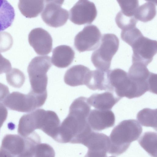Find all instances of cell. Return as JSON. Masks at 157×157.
Masks as SVG:
<instances>
[{
  "label": "cell",
  "mask_w": 157,
  "mask_h": 157,
  "mask_svg": "<svg viewBox=\"0 0 157 157\" xmlns=\"http://www.w3.org/2000/svg\"><path fill=\"white\" fill-rule=\"evenodd\" d=\"M90 109V106L85 101L74 100L54 140L61 143L82 144L93 131L87 121Z\"/></svg>",
  "instance_id": "cell-1"
},
{
  "label": "cell",
  "mask_w": 157,
  "mask_h": 157,
  "mask_svg": "<svg viewBox=\"0 0 157 157\" xmlns=\"http://www.w3.org/2000/svg\"><path fill=\"white\" fill-rule=\"evenodd\" d=\"M142 132V127L136 120L122 121L113 128L110 135L108 152L116 155L123 153L132 142L138 139Z\"/></svg>",
  "instance_id": "cell-2"
},
{
  "label": "cell",
  "mask_w": 157,
  "mask_h": 157,
  "mask_svg": "<svg viewBox=\"0 0 157 157\" xmlns=\"http://www.w3.org/2000/svg\"><path fill=\"white\" fill-rule=\"evenodd\" d=\"M47 97V92L35 93L30 90L27 94L13 92L7 96L3 104L11 110L21 112H32L42 106Z\"/></svg>",
  "instance_id": "cell-3"
},
{
  "label": "cell",
  "mask_w": 157,
  "mask_h": 157,
  "mask_svg": "<svg viewBox=\"0 0 157 157\" xmlns=\"http://www.w3.org/2000/svg\"><path fill=\"white\" fill-rule=\"evenodd\" d=\"M119 45V40L114 34H104L99 47L91 56L94 66L98 70L105 72L109 71L112 58L118 50Z\"/></svg>",
  "instance_id": "cell-4"
},
{
  "label": "cell",
  "mask_w": 157,
  "mask_h": 157,
  "mask_svg": "<svg viewBox=\"0 0 157 157\" xmlns=\"http://www.w3.org/2000/svg\"><path fill=\"white\" fill-rule=\"evenodd\" d=\"M52 65L48 56H36L31 60L27 68L31 90L38 94L47 92V73Z\"/></svg>",
  "instance_id": "cell-5"
},
{
  "label": "cell",
  "mask_w": 157,
  "mask_h": 157,
  "mask_svg": "<svg viewBox=\"0 0 157 157\" xmlns=\"http://www.w3.org/2000/svg\"><path fill=\"white\" fill-rule=\"evenodd\" d=\"M108 90L121 98L125 97L129 99L137 98L138 90L136 84L129 78L128 73L119 68L107 71Z\"/></svg>",
  "instance_id": "cell-6"
},
{
  "label": "cell",
  "mask_w": 157,
  "mask_h": 157,
  "mask_svg": "<svg viewBox=\"0 0 157 157\" xmlns=\"http://www.w3.org/2000/svg\"><path fill=\"white\" fill-rule=\"evenodd\" d=\"M132 48V62L139 63L146 66L152 61L157 52V42L143 35L136 39L130 46Z\"/></svg>",
  "instance_id": "cell-7"
},
{
  "label": "cell",
  "mask_w": 157,
  "mask_h": 157,
  "mask_svg": "<svg viewBox=\"0 0 157 157\" xmlns=\"http://www.w3.org/2000/svg\"><path fill=\"white\" fill-rule=\"evenodd\" d=\"M41 18L47 25L58 27L64 25L69 17L68 11L62 7L63 1L46 0Z\"/></svg>",
  "instance_id": "cell-8"
},
{
  "label": "cell",
  "mask_w": 157,
  "mask_h": 157,
  "mask_svg": "<svg viewBox=\"0 0 157 157\" xmlns=\"http://www.w3.org/2000/svg\"><path fill=\"white\" fill-rule=\"evenodd\" d=\"M101 37V32L96 26L88 25L75 36L74 46L79 52L92 51L98 48Z\"/></svg>",
  "instance_id": "cell-9"
},
{
  "label": "cell",
  "mask_w": 157,
  "mask_h": 157,
  "mask_svg": "<svg viewBox=\"0 0 157 157\" xmlns=\"http://www.w3.org/2000/svg\"><path fill=\"white\" fill-rule=\"evenodd\" d=\"M97 11L95 6L88 0H79L69 11V19L78 25L90 24L95 20Z\"/></svg>",
  "instance_id": "cell-10"
},
{
  "label": "cell",
  "mask_w": 157,
  "mask_h": 157,
  "mask_svg": "<svg viewBox=\"0 0 157 157\" xmlns=\"http://www.w3.org/2000/svg\"><path fill=\"white\" fill-rule=\"evenodd\" d=\"M109 143L106 135L92 131L82 144L88 148L84 157H107Z\"/></svg>",
  "instance_id": "cell-11"
},
{
  "label": "cell",
  "mask_w": 157,
  "mask_h": 157,
  "mask_svg": "<svg viewBox=\"0 0 157 157\" xmlns=\"http://www.w3.org/2000/svg\"><path fill=\"white\" fill-rule=\"evenodd\" d=\"M30 45L39 55H46L51 51L52 46V38L47 31L41 28L32 30L28 36Z\"/></svg>",
  "instance_id": "cell-12"
},
{
  "label": "cell",
  "mask_w": 157,
  "mask_h": 157,
  "mask_svg": "<svg viewBox=\"0 0 157 157\" xmlns=\"http://www.w3.org/2000/svg\"><path fill=\"white\" fill-rule=\"evenodd\" d=\"M87 121L92 130L101 131L114 126L115 116L111 110L96 109L90 111Z\"/></svg>",
  "instance_id": "cell-13"
},
{
  "label": "cell",
  "mask_w": 157,
  "mask_h": 157,
  "mask_svg": "<svg viewBox=\"0 0 157 157\" xmlns=\"http://www.w3.org/2000/svg\"><path fill=\"white\" fill-rule=\"evenodd\" d=\"M121 99L113 93L107 91L93 94L87 98V101L90 105L97 109L110 110Z\"/></svg>",
  "instance_id": "cell-14"
},
{
  "label": "cell",
  "mask_w": 157,
  "mask_h": 157,
  "mask_svg": "<svg viewBox=\"0 0 157 157\" xmlns=\"http://www.w3.org/2000/svg\"><path fill=\"white\" fill-rule=\"evenodd\" d=\"M90 71L88 67L83 65L73 66L66 71L64 76V81L66 84L71 86L85 85Z\"/></svg>",
  "instance_id": "cell-15"
},
{
  "label": "cell",
  "mask_w": 157,
  "mask_h": 157,
  "mask_svg": "<svg viewBox=\"0 0 157 157\" xmlns=\"http://www.w3.org/2000/svg\"><path fill=\"white\" fill-rule=\"evenodd\" d=\"M75 55L74 51L70 46L59 45L55 48L53 51L52 62L58 67L66 68L72 62Z\"/></svg>",
  "instance_id": "cell-16"
},
{
  "label": "cell",
  "mask_w": 157,
  "mask_h": 157,
  "mask_svg": "<svg viewBox=\"0 0 157 157\" xmlns=\"http://www.w3.org/2000/svg\"><path fill=\"white\" fill-rule=\"evenodd\" d=\"M39 112L37 109L23 115L20 118L17 129L19 134L25 137L39 129Z\"/></svg>",
  "instance_id": "cell-17"
},
{
  "label": "cell",
  "mask_w": 157,
  "mask_h": 157,
  "mask_svg": "<svg viewBox=\"0 0 157 157\" xmlns=\"http://www.w3.org/2000/svg\"><path fill=\"white\" fill-rule=\"evenodd\" d=\"M107 72L99 70L90 71L85 85L92 90H108L109 81Z\"/></svg>",
  "instance_id": "cell-18"
},
{
  "label": "cell",
  "mask_w": 157,
  "mask_h": 157,
  "mask_svg": "<svg viewBox=\"0 0 157 157\" xmlns=\"http://www.w3.org/2000/svg\"><path fill=\"white\" fill-rule=\"evenodd\" d=\"M1 147L8 151L14 157H17L24 149V138L17 135H6L2 139Z\"/></svg>",
  "instance_id": "cell-19"
},
{
  "label": "cell",
  "mask_w": 157,
  "mask_h": 157,
  "mask_svg": "<svg viewBox=\"0 0 157 157\" xmlns=\"http://www.w3.org/2000/svg\"><path fill=\"white\" fill-rule=\"evenodd\" d=\"M60 125V121L56 113L51 110H46L41 130L54 140L58 133Z\"/></svg>",
  "instance_id": "cell-20"
},
{
  "label": "cell",
  "mask_w": 157,
  "mask_h": 157,
  "mask_svg": "<svg viewBox=\"0 0 157 157\" xmlns=\"http://www.w3.org/2000/svg\"><path fill=\"white\" fill-rule=\"evenodd\" d=\"M43 0H20L18 8L21 13L28 18L34 17L41 12L44 6Z\"/></svg>",
  "instance_id": "cell-21"
},
{
  "label": "cell",
  "mask_w": 157,
  "mask_h": 157,
  "mask_svg": "<svg viewBox=\"0 0 157 157\" xmlns=\"http://www.w3.org/2000/svg\"><path fill=\"white\" fill-rule=\"evenodd\" d=\"M15 15L14 9L6 0H0V32L12 25Z\"/></svg>",
  "instance_id": "cell-22"
},
{
  "label": "cell",
  "mask_w": 157,
  "mask_h": 157,
  "mask_svg": "<svg viewBox=\"0 0 157 157\" xmlns=\"http://www.w3.org/2000/svg\"><path fill=\"white\" fill-rule=\"evenodd\" d=\"M155 1H148L138 6L135 13L134 16L138 20L146 22L152 20L156 14Z\"/></svg>",
  "instance_id": "cell-23"
},
{
  "label": "cell",
  "mask_w": 157,
  "mask_h": 157,
  "mask_svg": "<svg viewBox=\"0 0 157 157\" xmlns=\"http://www.w3.org/2000/svg\"><path fill=\"white\" fill-rule=\"evenodd\" d=\"M151 72L147 66L139 63H134L129 68L128 76L132 80L138 82H147Z\"/></svg>",
  "instance_id": "cell-24"
},
{
  "label": "cell",
  "mask_w": 157,
  "mask_h": 157,
  "mask_svg": "<svg viewBox=\"0 0 157 157\" xmlns=\"http://www.w3.org/2000/svg\"><path fill=\"white\" fill-rule=\"evenodd\" d=\"M141 146L151 156L157 157V133L154 132L144 133L138 140Z\"/></svg>",
  "instance_id": "cell-25"
},
{
  "label": "cell",
  "mask_w": 157,
  "mask_h": 157,
  "mask_svg": "<svg viewBox=\"0 0 157 157\" xmlns=\"http://www.w3.org/2000/svg\"><path fill=\"white\" fill-rule=\"evenodd\" d=\"M137 119L142 125L157 130V109L144 108L137 114Z\"/></svg>",
  "instance_id": "cell-26"
},
{
  "label": "cell",
  "mask_w": 157,
  "mask_h": 157,
  "mask_svg": "<svg viewBox=\"0 0 157 157\" xmlns=\"http://www.w3.org/2000/svg\"><path fill=\"white\" fill-rule=\"evenodd\" d=\"M24 137L25 141L24 149L17 157H34L36 146L41 143L40 136L34 132L29 136Z\"/></svg>",
  "instance_id": "cell-27"
},
{
  "label": "cell",
  "mask_w": 157,
  "mask_h": 157,
  "mask_svg": "<svg viewBox=\"0 0 157 157\" xmlns=\"http://www.w3.org/2000/svg\"><path fill=\"white\" fill-rule=\"evenodd\" d=\"M6 79L10 86L19 88L23 84L25 79L24 73L19 70L13 68L6 73Z\"/></svg>",
  "instance_id": "cell-28"
},
{
  "label": "cell",
  "mask_w": 157,
  "mask_h": 157,
  "mask_svg": "<svg viewBox=\"0 0 157 157\" xmlns=\"http://www.w3.org/2000/svg\"><path fill=\"white\" fill-rule=\"evenodd\" d=\"M115 21L118 27L123 30L135 27L138 20L134 16L126 15L120 11L116 16Z\"/></svg>",
  "instance_id": "cell-29"
},
{
  "label": "cell",
  "mask_w": 157,
  "mask_h": 157,
  "mask_svg": "<svg viewBox=\"0 0 157 157\" xmlns=\"http://www.w3.org/2000/svg\"><path fill=\"white\" fill-rule=\"evenodd\" d=\"M117 2L121 8V11L124 14L128 16H134L139 6L138 0H117Z\"/></svg>",
  "instance_id": "cell-30"
},
{
  "label": "cell",
  "mask_w": 157,
  "mask_h": 157,
  "mask_svg": "<svg viewBox=\"0 0 157 157\" xmlns=\"http://www.w3.org/2000/svg\"><path fill=\"white\" fill-rule=\"evenodd\" d=\"M142 35L141 32L135 26L122 30L121 37L122 40L130 46L135 40Z\"/></svg>",
  "instance_id": "cell-31"
},
{
  "label": "cell",
  "mask_w": 157,
  "mask_h": 157,
  "mask_svg": "<svg viewBox=\"0 0 157 157\" xmlns=\"http://www.w3.org/2000/svg\"><path fill=\"white\" fill-rule=\"evenodd\" d=\"M55 152L52 146L46 143H39L36 146L34 157H55Z\"/></svg>",
  "instance_id": "cell-32"
},
{
  "label": "cell",
  "mask_w": 157,
  "mask_h": 157,
  "mask_svg": "<svg viewBox=\"0 0 157 157\" xmlns=\"http://www.w3.org/2000/svg\"><path fill=\"white\" fill-rule=\"evenodd\" d=\"M12 36L6 32H0V52H6L9 50L13 44Z\"/></svg>",
  "instance_id": "cell-33"
},
{
  "label": "cell",
  "mask_w": 157,
  "mask_h": 157,
  "mask_svg": "<svg viewBox=\"0 0 157 157\" xmlns=\"http://www.w3.org/2000/svg\"><path fill=\"white\" fill-rule=\"evenodd\" d=\"M11 69V65L10 61L0 53V74L6 73Z\"/></svg>",
  "instance_id": "cell-34"
},
{
  "label": "cell",
  "mask_w": 157,
  "mask_h": 157,
  "mask_svg": "<svg viewBox=\"0 0 157 157\" xmlns=\"http://www.w3.org/2000/svg\"><path fill=\"white\" fill-rule=\"evenodd\" d=\"M157 74L151 72L147 81L148 91L156 94Z\"/></svg>",
  "instance_id": "cell-35"
},
{
  "label": "cell",
  "mask_w": 157,
  "mask_h": 157,
  "mask_svg": "<svg viewBox=\"0 0 157 157\" xmlns=\"http://www.w3.org/2000/svg\"><path fill=\"white\" fill-rule=\"evenodd\" d=\"M8 111L3 104L0 102V128L6 119Z\"/></svg>",
  "instance_id": "cell-36"
},
{
  "label": "cell",
  "mask_w": 157,
  "mask_h": 157,
  "mask_svg": "<svg viewBox=\"0 0 157 157\" xmlns=\"http://www.w3.org/2000/svg\"><path fill=\"white\" fill-rule=\"evenodd\" d=\"M8 88L5 85L0 83V102H3L9 94Z\"/></svg>",
  "instance_id": "cell-37"
},
{
  "label": "cell",
  "mask_w": 157,
  "mask_h": 157,
  "mask_svg": "<svg viewBox=\"0 0 157 157\" xmlns=\"http://www.w3.org/2000/svg\"><path fill=\"white\" fill-rule=\"evenodd\" d=\"M0 157H14L7 150L0 147Z\"/></svg>",
  "instance_id": "cell-38"
},
{
  "label": "cell",
  "mask_w": 157,
  "mask_h": 157,
  "mask_svg": "<svg viewBox=\"0 0 157 157\" xmlns=\"http://www.w3.org/2000/svg\"><path fill=\"white\" fill-rule=\"evenodd\" d=\"M115 157V156H110V157Z\"/></svg>",
  "instance_id": "cell-39"
}]
</instances>
